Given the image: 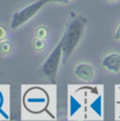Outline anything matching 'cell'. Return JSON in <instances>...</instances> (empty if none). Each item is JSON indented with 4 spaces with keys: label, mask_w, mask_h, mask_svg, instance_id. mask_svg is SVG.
Returning a JSON list of instances; mask_svg holds the SVG:
<instances>
[{
    "label": "cell",
    "mask_w": 120,
    "mask_h": 121,
    "mask_svg": "<svg viewBox=\"0 0 120 121\" xmlns=\"http://www.w3.org/2000/svg\"><path fill=\"white\" fill-rule=\"evenodd\" d=\"M45 3H47V0H38V1L33 2V3H31L30 5L21 9L20 11L16 12L12 17L11 29L16 30L19 26H21L23 23L29 21L32 17H34V16L41 10V8H42Z\"/></svg>",
    "instance_id": "obj_4"
},
{
    "label": "cell",
    "mask_w": 120,
    "mask_h": 121,
    "mask_svg": "<svg viewBox=\"0 0 120 121\" xmlns=\"http://www.w3.org/2000/svg\"><path fill=\"white\" fill-rule=\"evenodd\" d=\"M35 44H36L35 48H37V50H42V48H44V42H43L40 38L36 39V40H35Z\"/></svg>",
    "instance_id": "obj_8"
},
{
    "label": "cell",
    "mask_w": 120,
    "mask_h": 121,
    "mask_svg": "<svg viewBox=\"0 0 120 121\" xmlns=\"http://www.w3.org/2000/svg\"><path fill=\"white\" fill-rule=\"evenodd\" d=\"M102 66L107 71L113 73H119L120 72V55L117 53H111L107 55L102 59L101 62Z\"/></svg>",
    "instance_id": "obj_5"
},
{
    "label": "cell",
    "mask_w": 120,
    "mask_h": 121,
    "mask_svg": "<svg viewBox=\"0 0 120 121\" xmlns=\"http://www.w3.org/2000/svg\"><path fill=\"white\" fill-rule=\"evenodd\" d=\"M62 45H63V40H62V38H61L59 43L57 44L56 48L52 51V53L50 54V56L47 58V60H45L44 63L41 66L42 73L44 74L47 78H50L53 83L56 82L59 62L62 58Z\"/></svg>",
    "instance_id": "obj_3"
},
{
    "label": "cell",
    "mask_w": 120,
    "mask_h": 121,
    "mask_svg": "<svg viewBox=\"0 0 120 121\" xmlns=\"http://www.w3.org/2000/svg\"><path fill=\"white\" fill-rule=\"evenodd\" d=\"M47 2H58V3H63V4H68L71 0H47Z\"/></svg>",
    "instance_id": "obj_11"
},
{
    "label": "cell",
    "mask_w": 120,
    "mask_h": 121,
    "mask_svg": "<svg viewBox=\"0 0 120 121\" xmlns=\"http://www.w3.org/2000/svg\"><path fill=\"white\" fill-rule=\"evenodd\" d=\"M6 36V32H5V29L3 26H0V40H3Z\"/></svg>",
    "instance_id": "obj_9"
},
{
    "label": "cell",
    "mask_w": 120,
    "mask_h": 121,
    "mask_svg": "<svg viewBox=\"0 0 120 121\" xmlns=\"http://www.w3.org/2000/svg\"><path fill=\"white\" fill-rule=\"evenodd\" d=\"M75 75L81 80L90 81L94 77V67L89 63H80L75 67Z\"/></svg>",
    "instance_id": "obj_6"
},
{
    "label": "cell",
    "mask_w": 120,
    "mask_h": 121,
    "mask_svg": "<svg viewBox=\"0 0 120 121\" xmlns=\"http://www.w3.org/2000/svg\"><path fill=\"white\" fill-rule=\"evenodd\" d=\"M0 48H1L2 53L6 54V53H9L11 51V43L10 42H3L1 44V46H0Z\"/></svg>",
    "instance_id": "obj_7"
},
{
    "label": "cell",
    "mask_w": 120,
    "mask_h": 121,
    "mask_svg": "<svg viewBox=\"0 0 120 121\" xmlns=\"http://www.w3.org/2000/svg\"><path fill=\"white\" fill-rule=\"evenodd\" d=\"M108 1H111V2H114V1H117V0H108Z\"/></svg>",
    "instance_id": "obj_12"
},
{
    "label": "cell",
    "mask_w": 120,
    "mask_h": 121,
    "mask_svg": "<svg viewBox=\"0 0 120 121\" xmlns=\"http://www.w3.org/2000/svg\"><path fill=\"white\" fill-rule=\"evenodd\" d=\"M115 40L117 41H120V24L118 25V27H117L116 32H115Z\"/></svg>",
    "instance_id": "obj_10"
},
{
    "label": "cell",
    "mask_w": 120,
    "mask_h": 121,
    "mask_svg": "<svg viewBox=\"0 0 120 121\" xmlns=\"http://www.w3.org/2000/svg\"><path fill=\"white\" fill-rule=\"evenodd\" d=\"M24 108L29 112L38 114L44 111L48 104V95L43 88L39 86L31 87L24 93Z\"/></svg>",
    "instance_id": "obj_2"
},
{
    "label": "cell",
    "mask_w": 120,
    "mask_h": 121,
    "mask_svg": "<svg viewBox=\"0 0 120 121\" xmlns=\"http://www.w3.org/2000/svg\"><path fill=\"white\" fill-rule=\"evenodd\" d=\"M87 23V20L83 16L79 15L69 23L63 36V45H62V63L65 65L68 60L71 58V56L74 53L75 48H77L82 35H83L85 25Z\"/></svg>",
    "instance_id": "obj_1"
}]
</instances>
